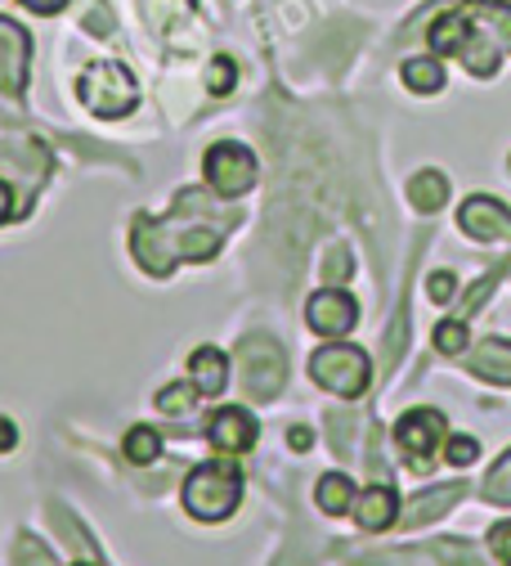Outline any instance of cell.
<instances>
[{
	"label": "cell",
	"instance_id": "30",
	"mask_svg": "<svg viewBox=\"0 0 511 566\" xmlns=\"http://www.w3.org/2000/svg\"><path fill=\"white\" fill-rule=\"evenodd\" d=\"M359 566H430L422 553H373V557H359Z\"/></svg>",
	"mask_w": 511,
	"mask_h": 566
},
{
	"label": "cell",
	"instance_id": "6",
	"mask_svg": "<svg viewBox=\"0 0 511 566\" xmlns=\"http://www.w3.org/2000/svg\"><path fill=\"white\" fill-rule=\"evenodd\" d=\"M395 441H400L404 459H408L417 472H426L430 459L440 454V446H445V413H440V409H408V413L395 422Z\"/></svg>",
	"mask_w": 511,
	"mask_h": 566
},
{
	"label": "cell",
	"instance_id": "11",
	"mask_svg": "<svg viewBox=\"0 0 511 566\" xmlns=\"http://www.w3.org/2000/svg\"><path fill=\"white\" fill-rule=\"evenodd\" d=\"M354 522L363 526V531H386V526H395L400 522V500H395V490L391 485H369L354 500Z\"/></svg>",
	"mask_w": 511,
	"mask_h": 566
},
{
	"label": "cell",
	"instance_id": "14",
	"mask_svg": "<svg viewBox=\"0 0 511 566\" xmlns=\"http://www.w3.org/2000/svg\"><path fill=\"white\" fill-rule=\"evenodd\" d=\"M471 374H480V378H489V382L511 387V342H502V337L480 342V346L471 350Z\"/></svg>",
	"mask_w": 511,
	"mask_h": 566
},
{
	"label": "cell",
	"instance_id": "38",
	"mask_svg": "<svg viewBox=\"0 0 511 566\" xmlns=\"http://www.w3.org/2000/svg\"><path fill=\"white\" fill-rule=\"evenodd\" d=\"M82 566H86V562H82Z\"/></svg>",
	"mask_w": 511,
	"mask_h": 566
},
{
	"label": "cell",
	"instance_id": "16",
	"mask_svg": "<svg viewBox=\"0 0 511 566\" xmlns=\"http://www.w3.org/2000/svg\"><path fill=\"white\" fill-rule=\"evenodd\" d=\"M408 202L417 211H440L449 202V176L445 171H417L408 180Z\"/></svg>",
	"mask_w": 511,
	"mask_h": 566
},
{
	"label": "cell",
	"instance_id": "19",
	"mask_svg": "<svg viewBox=\"0 0 511 566\" xmlns=\"http://www.w3.org/2000/svg\"><path fill=\"white\" fill-rule=\"evenodd\" d=\"M158 454H162V437H158L153 428H130V432H126V459H130L135 468L158 463Z\"/></svg>",
	"mask_w": 511,
	"mask_h": 566
},
{
	"label": "cell",
	"instance_id": "25",
	"mask_svg": "<svg viewBox=\"0 0 511 566\" xmlns=\"http://www.w3.org/2000/svg\"><path fill=\"white\" fill-rule=\"evenodd\" d=\"M14 566H58V562H54V553H50L41 539L19 535V544H14Z\"/></svg>",
	"mask_w": 511,
	"mask_h": 566
},
{
	"label": "cell",
	"instance_id": "2",
	"mask_svg": "<svg viewBox=\"0 0 511 566\" xmlns=\"http://www.w3.org/2000/svg\"><path fill=\"white\" fill-rule=\"evenodd\" d=\"M310 378H315L319 387H328L332 396L354 400V396L369 391L373 365H369V356H363L359 346L332 342V346H323V350H315V356H310Z\"/></svg>",
	"mask_w": 511,
	"mask_h": 566
},
{
	"label": "cell",
	"instance_id": "36",
	"mask_svg": "<svg viewBox=\"0 0 511 566\" xmlns=\"http://www.w3.org/2000/svg\"><path fill=\"white\" fill-rule=\"evenodd\" d=\"M10 211H14V193L6 180H0V221H10Z\"/></svg>",
	"mask_w": 511,
	"mask_h": 566
},
{
	"label": "cell",
	"instance_id": "32",
	"mask_svg": "<svg viewBox=\"0 0 511 566\" xmlns=\"http://www.w3.org/2000/svg\"><path fill=\"white\" fill-rule=\"evenodd\" d=\"M328 428H332V432H350V428H354V413H332ZM332 446H337L341 454H350V437H332Z\"/></svg>",
	"mask_w": 511,
	"mask_h": 566
},
{
	"label": "cell",
	"instance_id": "31",
	"mask_svg": "<svg viewBox=\"0 0 511 566\" xmlns=\"http://www.w3.org/2000/svg\"><path fill=\"white\" fill-rule=\"evenodd\" d=\"M489 548H493V557L502 566H511V522H502V526L489 531Z\"/></svg>",
	"mask_w": 511,
	"mask_h": 566
},
{
	"label": "cell",
	"instance_id": "8",
	"mask_svg": "<svg viewBox=\"0 0 511 566\" xmlns=\"http://www.w3.org/2000/svg\"><path fill=\"white\" fill-rule=\"evenodd\" d=\"M458 226L467 239H480V243H511V211L498 202V198H467L462 211H458Z\"/></svg>",
	"mask_w": 511,
	"mask_h": 566
},
{
	"label": "cell",
	"instance_id": "27",
	"mask_svg": "<svg viewBox=\"0 0 511 566\" xmlns=\"http://www.w3.org/2000/svg\"><path fill=\"white\" fill-rule=\"evenodd\" d=\"M426 293H430V302H454L458 297V274L454 270H435L430 279H426Z\"/></svg>",
	"mask_w": 511,
	"mask_h": 566
},
{
	"label": "cell",
	"instance_id": "23",
	"mask_svg": "<svg viewBox=\"0 0 511 566\" xmlns=\"http://www.w3.org/2000/svg\"><path fill=\"white\" fill-rule=\"evenodd\" d=\"M193 396H198V387H184V382L162 387L158 391V409L171 413V418H184V413H193Z\"/></svg>",
	"mask_w": 511,
	"mask_h": 566
},
{
	"label": "cell",
	"instance_id": "18",
	"mask_svg": "<svg viewBox=\"0 0 511 566\" xmlns=\"http://www.w3.org/2000/svg\"><path fill=\"white\" fill-rule=\"evenodd\" d=\"M139 10H143V19H149L153 32L171 36L175 23H184L193 14V0H139Z\"/></svg>",
	"mask_w": 511,
	"mask_h": 566
},
{
	"label": "cell",
	"instance_id": "5",
	"mask_svg": "<svg viewBox=\"0 0 511 566\" xmlns=\"http://www.w3.org/2000/svg\"><path fill=\"white\" fill-rule=\"evenodd\" d=\"M202 171H206V185L221 198H243L256 185V158H252V149L234 145V139H225V145H211Z\"/></svg>",
	"mask_w": 511,
	"mask_h": 566
},
{
	"label": "cell",
	"instance_id": "35",
	"mask_svg": "<svg viewBox=\"0 0 511 566\" xmlns=\"http://www.w3.org/2000/svg\"><path fill=\"white\" fill-rule=\"evenodd\" d=\"M23 6H28V10H36V14H58V10L67 6V0H23Z\"/></svg>",
	"mask_w": 511,
	"mask_h": 566
},
{
	"label": "cell",
	"instance_id": "3",
	"mask_svg": "<svg viewBox=\"0 0 511 566\" xmlns=\"http://www.w3.org/2000/svg\"><path fill=\"white\" fill-rule=\"evenodd\" d=\"M238 369H243V391L252 400H274L287 382V356L269 333H247L238 342Z\"/></svg>",
	"mask_w": 511,
	"mask_h": 566
},
{
	"label": "cell",
	"instance_id": "20",
	"mask_svg": "<svg viewBox=\"0 0 511 566\" xmlns=\"http://www.w3.org/2000/svg\"><path fill=\"white\" fill-rule=\"evenodd\" d=\"M238 86V63L230 54H215L211 67H206V91L211 95H230Z\"/></svg>",
	"mask_w": 511,
	"mask_h": 566
},
{
	"label": "cell",
	"instance_id": "33",
	"mask_svg": "<svg viewBox=\"0 0 511 566\" xmlns=\"http://www.w3.org/2000/svg\"><path fill=\"white\" fill-rule=\"evenodd\" d=\"M14 446H19V428L10 418H0V454H10Z\"/></svg>",
	"mask_w": 511,
	"mask_h": 566
},
{
	"label": "cell",
	"instance_id": "17",
	"mask_svg": "<svg viewBox=\"0 0 511 566\" xmlns=\"http://www.w3.org/2000/svg\"><path fill=\"white\" fill-rule=\"evenodd\" d=\"M315 500H319V509H323L328 517H341V513L354 509V485H350L345 472H328V476L319 481V490H315Z\"/></svg>",
	"mask_w": 511,
	"mask_h": 566
},
{
	"label": "cell",
	"instance_id": "22",
	"mask_svg": "<svg viewBox=\"0 0 511 566\" xmlns=\"http://www.w3.org/2000/svg\"><path fill=\"white\" fill-rule=\"evenodd\" d=\"M485 500L489 504H511V454H502L498 468L485 476Z\"/></svg>",
	"mask_w": 511,
	"mask_h": 566
},
{
	"label": "cell",
	"instance_id": "21",
	"mask_svg": "<svg viewBox=\"0 0 511 566\" xmlns=\"http://www.w3.org/2000/svg\"><path fill=\"white\" fill-rule=\"evenodd\" d=\"M430 553L440 557L445 566H480V553H476L467 539H435Z\"/></svg>",
	"mask_w": 511,
	"mask_h": 566
},
{
	"label": "cell",
	"instance_id": "28",
	"mask_svg": "<svg viewBox=\"0 0 511 566\" xmlns=\"http://www.w3.org/2000/svg\"><path fill=\"white\" fill-rule=\"evenodd\" d=\"M350 270H354L350 248H332V252L323 256V279H328V283H345V279H350Z\"/></svg>",
	"mask_w": 511,
	"mask_h": 566
},
{
	"label": "cell",
	"instance_id": "37",
	"mask_svg": "<svg viewBox=\"0 0 511 566\" xmlns=\"http://www.w3.org/2000/svg\"><path fill=\"white\" fill-rule=\"evenodd\" d=\"M274 566H306V562H297V557H283V562H274Z\"/></svg>",
	"mask_w": 511,
	"mask_h": 566
},
{
	"label": "cell",
	"instance_id": "24",
	"mask_svg": "<svg viewBox=\"0 0 511 566\" xmlns=\"http://www.w3.org/2000/svg\"><path fill=\"white\" fill-rule=\"evenodd\" d=\"M435 350H445V356H462L467 350V324L462 319H445L435 328Z\"/></svg>",
	"mask_w": 511,
	"mask_h": 566
},
{
	"label": "cell",
	"instance_id": "29",
	"mask_svg": "<svg viewBox=\"0 0 511 566\" xmlns=\"http://www.w3.org/2000/svg\"><path fill=\"white\" fill-rule=\"evenodd\" d=\"M476 454H480V441H476V437H454V441L445 446V459H449L454 468H467Z\"/></svg>",
	"mask_w": 511,
	"mask_h": 566
},
{
	"label": "cell",
	"instance_id": "9",
	"mask_svg": "<svg viewBox=\"0 0 511 566\" xmlns=\"http://www.w3.org/2000/svg\"><path fill=\"white\" fill-rule=\"evenodd\" d=\"M306 319H310V328H315L319 337H345V333L354 328V319H359V306H354L350 293L323 289V293H315V297L306 302Z\"/></svg>",
	"mask_w": 511,
	"mask_h": 566
},
{
	"label": "cell",
	"instance_id": "26",
	"mask_svg": "<svg viewBox=\"0 0 511 566\" xmlns=\"http://www.w3.org/2000/svg\"><path fill=\"white\" fill-rule=\"evenodd\" d=\"M480 10H485V19L493 23L502 50H511V6H502V0H480Z\"/></svg>",
	"mask_w": 511,
	"mask_h": 566
},
{
	"label": "cell",
	"instance_id": "7",
	"mask_svg": "<svg viewBox=\"0 0 511 566\" xmlns=\"http://www.w3.org/2000/svg\"><path fill=\"white\" fill-rule=\"evenodd\" d=\"M28 67H32V36L14 19L0 14V95L23 99Z\"/></svg>",
	"mask_w": 511,
	"mask_h": 566
},
{
	"label": "cell",
	"instance_id": "4",
	"mask_svg": "<svg viewBox=\"0 0 511 566\" xmlns=\"http://www.w3.org/2000/svg\"><path fill=\"white\" fill-rule=\"evenodd\" d=\"M77 99L95 117H126L139 104V82L126 73L121 63H91L86 77L77 82Z\"/></svg>",
	"mask_w": 511,
	"mask_h": 566
},
{
	"label": "cell",
	"instance_id": "13",
	"mask_svg": "<svg viewBox=\"0 0 511 566\" xmlns=\"http://www.w3.org/2000/svg\"><path fill=\"white\" fill-rule=\"evenodd\" d=\"M467 494V485L462 481H454V485H440V490H426V494H417V500L408 504V513H404V526L413 531V526H426V522H435L440 513H449L458 500Z\"/></svg>",
	"mask_w": 511,
	"mask_h": 566
},
{
	"label": "cell",
	"instance_id": "15",
	"mask_svg": "<svg viewBox=\"0 0 511 566\" xmlns=\"http://www.w3.org/2000/svg\"><path fill=\"white\" fill-rule=\"evenodd\" d=\"M400 77H404V86L408 91H417V95H435V91H445V63L435 59V54H426V59H408L404 67H400Z\"/></svg>",
	"mask_w": 511,
	"mask_h": 566
},
{
	"label": "cell",
	"instance_id": "1",
	"mask_svg": "<svg viewBox=\"0 0 511 566\" xmlns=\"http://www.w3.org/2000/svg\"><path fill=\"white\" fill-rule=\"evenodd\" d=\"M243 500V472L234 463H198L184 481V509L198 522H225Z\"/></svg>",
	"mask_w": 511,
	"mask_h": 566
},
{
	"label": "cell",
	"instance_id": "10",
	"mask_svg": "<svg viewBox=\"0 0 511 566\" xmlns=\"http://www.w3.org/2000/svg\"><path fill=\"white\" fill-rule=\"evenodd\" d=\"M256 437H260V422H256L247 409H238V405L221 409V413L211 418V428H206V441H211L215 450H225V454H243V450H252Z\"/></svg>",
	"mask_w": 511,
	"mask_h": 566
},
{
	"label": "cell",
	"instance_id": "34",
	"mask_svg": "<svg viewBox=\"0 0 511 566\" xmlns=\"http://www.w3.org/2000/svg\"><path fill=\"white\" fill-rule=\"evenodd\" d=\"M287 446H291V450H310V446H315V432H310V428H291V432H287Z\"/></svg>",
	"mask_w": 511,
	"mask_h": 566
},
{
	"label": "cell",
	"instance_id": "12",
	"mask_svg": "<svg viewBox=\"0 0 511 566\" xmlns=\"http://www.w3.org/2000/svg\"><path fill=\"white\" fill-rule=\"evenodd\" d=\"M189 374H193L198 396H221L225 382H230V360L215 346H198L193 360H189Z\"/></svg>",
	"mask_w": 511,
	"mask_h": 566
}]
</instances>
